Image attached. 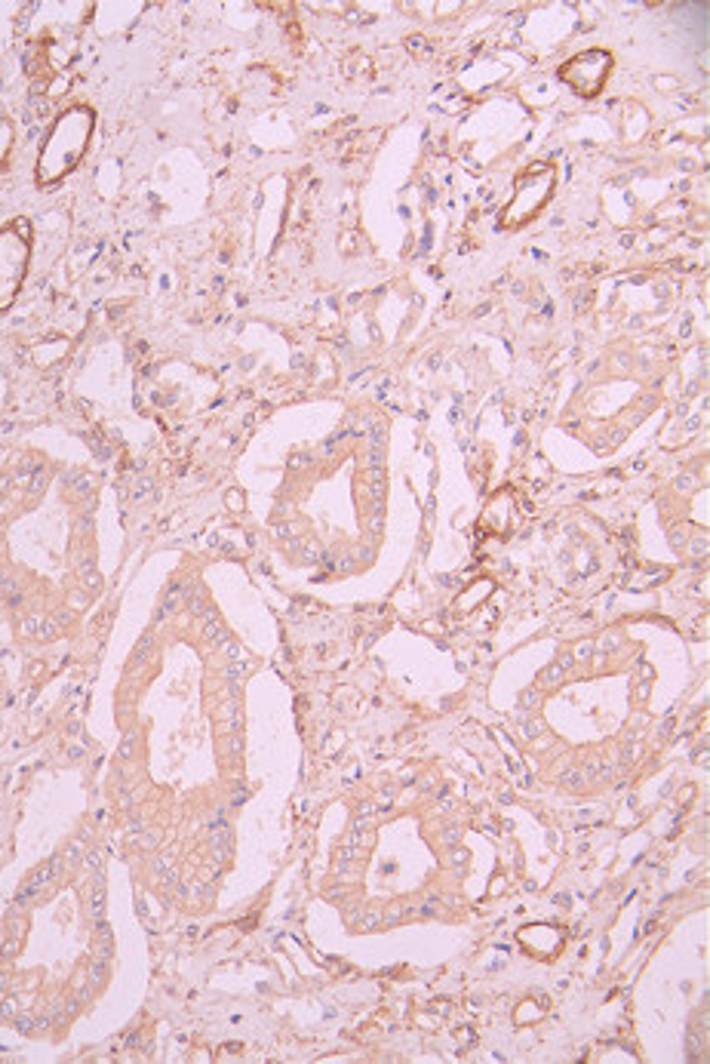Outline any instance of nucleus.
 I'll return each mask as SVG.
<instances>
[{
	"mask_svg": "<svg viewBox=\"0 0 710 1064\" xmlns=\"http://www.w3.org/2000/svg\"><path fill=\"white\" fill-rule=\"evenodd\" d=\"M538 702H541V692H538V689H526V692L520 695V705H523V708H529V711H532Z\"/></svg>",
	"mask_w": 710,
	"mask_h": 1064,
	"instance_id": "nucleus-7",
	"label": "nucleus"
},
{
	"mask_svg": "<svg viewBox=\"0 0 710 1064\" xmlns=\"http://www.w3.org/2000/svg\"><path fill=\"white\" fill-rule=\"evenodd\" d=\"M554 191V167L548 163H535L523 176H517L514 185V197L501 213V225L505 228H520L526 222H532L538 216V210L545 207L548 197Z\"/></svg>",
	"mask_w": 710,
	"mask_h": 1064,
	"instance_id": "nucleus-2",
	"label": "nucleus"
},
{
	"mask_svg": "<svg viewBox=\"0 0 710 1064\" xmlns=\"http://www.w3.org/2000/svg\"><path fill=\"white\" fill-rule=\"evenodd\" d=\"M566 677V665L563 662H557V665H551L548 671H541V680H545L548 686H554V683H560Z\"/></svg>",
	"mask_w": 710,
	"mask_h": 1064,
	"instance_id": "nucleus-6",
	"label": "nucleus"
},
{
	"mask_svg": "<svg viewBox=\"0 0 710 1064\" xmlns=\"http://www.w3.org/2000/svg\"><path fill=\"white\" fill-rule=\"evenodd\" d=\"M452 862H455V865H462V862H465V852H462V849H455V855H452Z\"/></svg>",
	"mask_w": 710,
	"mask_h": 1064,
	"instance_id": "nucleus-10",
	"label": "nucleus"
},
{
	"mask_svg": "<svg viewBox=\"0 0 710 1064\" xmlns=\"http://www.w3.org/2000/svg\"><path fill=\"white\" fill-rule=\"evenodd\" d=\"M90 133H93V111L90 108H71L65 111L56 127L40 151V163H37V182L50 185L59 182L62 176H68L74 170V163L83 157L90 145Z\"/></svg>",
	"mask_w": 710,
	"mask_h": 1064,
	"instance_id": "nucleus-1",
	"label": "nucleus"
},
{
	"mask_svg": "<svg viewBox=\"0 0 710 1064\" xmlns=\"http://www.w3.org/2000/svg\"><path fill=\"white\" fill-rule=\"evenodd\" d=\"M609 71H612V56L606 50H584L560 68V77L575 87V93L597 96L606 84Z\"/></svg>",
	"mask_w": 710,
	"mask_h": 1064,
	"instance_id": "nucleus-4",
	"label": "nucleus"
},
{
	"mask_svg": "<svg viewBox=\"0 0 710 1064\" xmlns=\"http://www.w3.org/2000/svg\"><path fill=\"white\" fill-rule=\"evenodd\" d=\"M400 917H403V908H391L388 911V920H400Z\"/></svg>",
	"mask_w": 710,
	"mask_h": 1064,
	"instance_id": "nucleus-12",
	"label": "nucleus"
},
{
	"mask_svg": "<svg viewBox=\"0 0 710 1064\" xmlns=\"http://www.w3.org/2000/svg\"><path fill=\"white\" fill-rule=\"evenodd\" d=\"M375 923H379V914H369V917H363V926H375Z\"/></svg>",
	"mask_w": 710,
	"mask_h": 1064,
	"instance_id": "nucleus-11",
	"label": "nucleus"
},
{
	"mask_svg": "<svg viewBox=\"0 0 710 1064\" xmlns=\"http://www.w3.org/2000/svg\"><path fill=\"white\" fill-rule=\"evenodd\" d=\"M28 234L31 231H25V222L0 231V308H7L19 293V283L28 268Z\"/></svg>",
	"mask_w": 710,
	"mask_h": 1064,
	"instance_id": "nucleus-3",
	"label": "nucleus"
},
{
	"mask_svg": "<svg viewBox=\"0 0 710 1064\" xmlns=\"http://www.w3.org/2000/svg\"><path fill=\"white\" fill-rule=\"evenodd\" d=\"M10 145H13V127L7 124V120H0V163H4Z\"/></svg>",
	"mask_w": 710,
	"mask_h": 1064,
	"instance_id": "nucleus-5",
	"label": "nucleus"
},
{
	"mask_svg": "<svg viewBox=\"0 0 710 1064\" xmlns=\"http://www.w3.org/2000/svg\"><path fill=\"white\" fill-rule=\"evenodd\" d=\"M541 729H545V726H541V723H526V735H529V739H535V735H541Z\"/></svg>",
	"mask_w": 710,
	"mask_h": 1064,
	"instance_id": "nucleus-9",
	"label": "nucleus"
},
{
	"mask_svg": "<svg viewBox=\"0 0 710 1064\" xmlns=\"http://www.w3.org/2000/svg\"><path fill=\"white\" fill-rule=\"evenodd\" d=\"M563 779H566V785H569V788H575V791H581V788H584V782H581L584 775H581V772H575V769H572V772H566Z\"/></svg>",
	"mask_w": 710,
	"mask_h": 1064,
	"instance_id": "nucleus-8",
	"label": "nucleus"
}]
</instances>
